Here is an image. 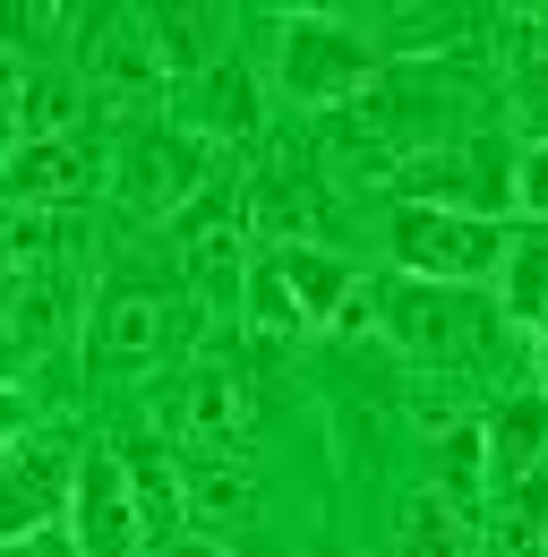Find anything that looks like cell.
Here are the masks:
<instances>
[{
  "label": "cell",
  "mask_w": 548,
  "mask_h": 557,
  "mask_svg": "<svg viewBox=\"0 0 548 557\" xmlns=\"http://www.w3.org/2000/svg\"><path fill=\"white\" fill-rule=\"evenodd\" d=\"M240 309L258 335H326L377 318V283L317 240H258L240 275Z\"/></svg>",
  "instance_id": "cell-1"
},
{
  "label": "cell",
  "mask_w": 548,
  "mask_h": 557,
  "mask_svg": "<svg viewBox=\"0 0 548 557\" xmlns=\"http://www.w3.org/2000/svg\"><path fill=\"white\" fill-rule=\"evenodd\" d=\"M377 326L411 351V360H472L497 344V300L488 292H454V283H377Z\"/></svg>",
  "instance_id": "cell-2"
},
{
  "label": "cell",
  "mask_w": 548,
  "mask_h": 557,
  "mask_svg": "<svg viewBox=\"0 0 548 557\" xmlns=\"http://www.w3.org/2000/svg\"><path fill=\"white\" fill-rule=\"evenodd\" d=\"M506 232L514 223H479V214H437V207H395L386 214V249L411 283H454L479 292L506 258Z\"/></svg>",
  "instance_id": "cell-3"
},
{
  "label": "cell",
  "mask_w": 548,
  "mask_h": 557,
  "mask_svg": "<svg viewBox=\"0 0 548 557\" xmlns=\"http://www.w3.org/2000/svg\"><path fill=\"white\" fill-rule=\"evenodd\" d=\"M403 207H437V214H479V223H506L514 207V154L497 138H446L420 146L403 163Z\"/></svg>",
  "instance_id": "cell-4"
},
{
  "label": "cell",
  "mask_w": 548,
  "mask_h": 557,
  "mask_svg": "<svg viewBox=\"0 0 548 557\" xmlns=\"http://www.w3.org/2000/svg\"><path fill=\"white\" fill-rule=\"evenodd\" d=\"M86 318V292H77V267L61 258H43V267H26V275L0 283V377L17 386V369H35V360H52L68 344V326Z\"/></svg>",
  "instance_id": "cell-5"
},
{
  "label": "cell",
  "mask_w": 548,
  "mask_h": 557,
  "mask_svg": "<svg viewBox=\"0 0 548 557\" xmlns=\"http://www.w3.org/2000/svg\"><path fill=\"white\" fill-rule=\"evenodd\" d=\"M172 258L180 275L198 283L205 300H240V275H249V207L232 181H205L189 207L172 214Z\"/></svg>",
  "instance_id": "cell-6"
},
{
  "label": "cell",
  "mask_w": 548,
  "mask_h": 557,
  "mask_svg": "<svg viewBox=\"0 0 548 557\" xmlns=\"http://www.w3.org/2000/svg\"><path fill=\"white\" fill-rule=\"evenodd\" d=\"M377 86V44L342 17H283V95L300 103H342Z\"/></svg>",
  "instance_id": "cell-7"
},
{
  "label": "cell",
  "mask_w": 548,
  "mask_h": 557,
  "mask_svg": "<svg viewBox=\"0 0 548 557\" xmlns=\"http://www.w3.org/2000/svg\"><path fill=\"white\" fill-rule=\"evenodd\" d=\"M103 189V146L86 129L68 138H17V154L0 163V207L17 214H68Z\"/></svg>",
  "instance_id": "cell-8"
},
{
  "label": "cell",
  "mask_w": 548,
  "mask_h": 557,
  "mask_svg": "<svg viewBox=\"0 0 548 557\" xmlns=\"http://www.w3.org/2000/svg\"><path fill=\"white\" fill-rule=\"evenodd\" d=\"M68 541H77V557H137V549H146V515H137L129 463H121L112 446H86V455H77Z\"/></svg>",
  "instance_id": "cell-9"
},
{
  "label": "cell",
  "mask_w": 548,
  "mask_h": 557,
  "mask_svg": "<svg viewBox=\"0 0 548 557\" xmlns=\"http://www.w3.org/2000/svg\"><path fill=\"white\" fill-rule=\"evenodd\" d=\"M68 488H77V463L68 446H9L0 455V541L17 532H43V523H68Z\"/></svg>",
  "instance_id": "cell-10"
},
{
  "label": "cell",
  "mask_w": 548,
  "mask_h": 557,
  "mask_svg": "<svg viewBox=\"0 0 548 557\" xmlns=\"http://www.w3.org/2000/svg\"><path fill=\"white\" fill-rule=\"evenodd\" d=\"M205 181H214V146H205L198 129H146V138L129 146V198L137 207L180 214Z\"/></svg>",
  "instance_id": "cell-11"
},
{
  "label": "cell",
  "mask_w": 548,
  "mask_h": 557,
  "mask_svg": "<svg viewBox=\"0 0 548 557\" xmlns=\"http://www.w3.org/2000/svg\"><path fill=\"white\" fill-rule=\"evenodd\" d=\"M163 344V283H137V275H112L95 292V318H86V351L103 369H129Z\"/></svg>",
  "instance_id": "cell-12"
},
{
  "label": "cell",
  "mask_w": 548,
  "mask_h": 557,
  "mask_svg": "<svg viewBox=\"0 0 548 557\" xmlns=\"http://www.w3.org/2000/svg\"><path fill=\"white\" fill-rule=\"evenodd\" d=\"M146 44H154V70L163 77H189V86H198L205 70H223L232 17H223V9H154V17H146Z\"/></svg>",
  "instance_id": "cell-13"
},
{
  "label": "cell",
  "mask_w": 548,
  "mask_h": 557,
  "mask_svg": "<svg viewBox=\"0 0 548 557\" xmlns=\"http://www.w3.org/2000/svg\"><path fill=\"white\" fill-rule=\"evenodd\" d=\"M479 446H488V481H523V472H540L548 463V395H514V404H497L488 429H479Z\"/></svg>",
  "instance_id": "cell-14"
},
{
  "label": "cell",
  "mask_w": 548,
  "mask_h": 557,
  "mask_svg": "<svg viewBox=\"0 0 548 557\" xmlns=\"http://www.w3.org/2000/svg\"><path fill=\"white\" fill-rule=\"evenodd\" d=\"M497 318L540 326L548 318V223H514L506 258H497Z\"/></svg>",
  "instance_id": "cell-15"
},
{
  "label": "cell",
  "mask_w": 548,
  "mask_h": 557,
  "mask_svg": "<svg viewBox=\"0 0 548 557\" xmlns=\"http://www.w3.org/2000/svg\"><path fill=\"white\" fill-rule=\"evenodd\" d=\"M479 481H488V446H479V429H446V437H437V463H428V481H420V488H437L463 523H479V506H488V488H479Z\"/></svg>",
  "instance_id": "cell-16"
},
{
  "label": "cell",
  "mask_w": 548,
  "mask_h": 557,
  "mask_svg": "<svg viewBox=\"0 0 548 557\" xmlns=\"http://www.w3.org/2000/svg\"><path fill=\"white\" fill-rule=\"evenodd\" d=\"M86 112V86L68 70H26L17 77V138H68Z\"/></svg>",
  "instance_id": "cell-17"
},
{
  "label": "cell",
  "mask_w": 548,
  "mask_h": 557,
  "mask_svg": "<svg viewBox=\"0 0 548 557\" xmlns=\"http://www.w3.org/2000/svg\"><path fill=\"white\" fill-rule=\"evenodd\" d=\"M240 207H249V223H258L266 240H309L326 198H317V181H300V172H274V181H258Z\"/></svg>",
  "instance_id": "cell-18"
},
{
  "label": "cell",
  "mask_w": 548,
  "mask_h": 557,
  "mask_svg": "<svg viewBox=\"0 0 548 557\" xmlns=\"http://www.w3.org/2000/svg\"><path fill=\"white\" fill-rule=\"evenodd\" d=\"M68 249V223L61 214H17L0 207V283L26 275V267H43V258H61Z\"/></svg>",
  "instance_id": "cell-19"
},
{
  "label": "cell",
  "mask_w": 548,
  "mask_h": 557,
  "mask_svg": "<svg viewBox=\"0 0 548 557\" xmlns=\"http://www.w3.org/2000/svg\"><path fill=\"white\" fill-rule=\"evenodd\" d=\"M403 557H472V523L437 488H420L411 497V523H403Z\"/></svg>",
  "instance_id": "cell-20"
},
{
  "label": "cell",
  "mask_w": 548,
  "mask_h": 557,
  "mask_svg": "<svg viewBox=\"0 0 548 557\" xmlns=\"http://www.w3.org/2000/svg\"><path fill=\"white\" fill-rule=\"evenodd\" d=\"M189 112L205 121V146H214V129H249V121H258V95H249V77L223 61V70H205V77H198Z\"/></svg>",
  "instance_id": "cell-21"
},
{
  "label": "cell",
  "mask_w": 548,
  "mask_h": 557,
  "mask_svg": "<svg viewBox=\"0 0 548 557\" xmlns=\"http://www.w3.org/2000/svg\"><path fill=\"white\" fill-rule=\"evenodd\" d=\"M198 429L205 437H249V386L232 369H198Z\"/></svg>",
  "instance_id": "cell-22"
},
{
  "label": "cell",
  "mask_w": 548,
  "mask_h": 557,
  "mask_svg": "<svg viewBox=\"0 0 548 557\" xmlns=\"http://www.w3.org/2000/svg\"><path fill=\"white\" fill-rule=\"evenodd\" d=\"M514 207H532L548 223V146H532V154L514 163Z\"/></svg>",
  "instance_id": "cell-23"
},
{
  "label": "cell",
  "mask_w": 548,
  "mask_h": 557,
  "mask_svg": "<svg viewBox=\"0 0 548 557\" xmlns=\"http://www.w3.org/2000/svg\"><path fill=\"white\" fill-rule=\"evenodd\" d=\"M26 429H35L26 386H9V377H0V455H9V446H26Z\"/></svg>",
  "instance_id": "cell-24"
},
{
  "label": "cell",
  "mask_w": 548,
  "mask_h": 557,
  "mask_svg": "<svg viewBox=\"0 0 548 557\" xmlns=\"http://www.w3.org/2000/svg\"><path fill=\"white\" fill-rule=\"evenodd\" d=\"M0 557H77V541H68V523H43V532L0 541Z\"/></svg>",
  "instance_id": "cell-25"
},
{
  "label": "cell",
  "mask_w": 548,
  "mask_h": 557,
  "mask_svg": "<svg viewBox=\"0 0 548 557\" xmlns=\"http://www.w3.org/2000/svg\"><path fill=\"white\" fill-rule=\"evenodd\" d=\"M9 154H17V86L0 95V163H9Z\"/></svg>",
  "instance_id": "cell-26"
},
{
  "label": "cell",
  "mask_w": 548,
  "mask_h": 557,
  "mask_svg": "<svg viewBox=\"0 0 548 557\" xmlns=\"http://www.w3.org/2000/svg\"><path fill=\"white\" fill-rule=\"evenodd\" d=\"M532 369H540V395H548V318L532 326Z\"/></svg>",
  "instance_id": "cell-27"
},
{
  "label": "cell",
  "mask_w": 548,
  "mask_h": 557,
  "mask_svg": "<svg viewBox=\"0 0 548 557\" xmlns=\"http://www.w3.org/2000/svg\"><path fill=\"white\" fill-rule=\"evenodd\" d=\"M472 557H497V549H488V541H472Z\"/></svg>",
  "instance_id": "cell-28"
},
{
  "label": "cell",
  "mask_w": 548,
  "mask_h": 557,
  "mask_svg": "<svg viewBox=\"0 0 548 557\" xmlns=\"http://www.w3.org/2000/svg\"><path fill=\"white\" fill-rule=\"evenodd\" d=\"M540 557H548V541H540Z\"/></svg>",
  "instance_id": "cell-29"
}]
</instances>
